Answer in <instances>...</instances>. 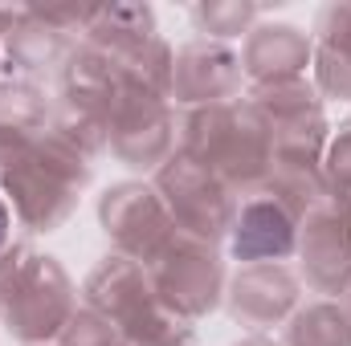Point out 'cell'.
Returning <instances> with one entry per match:
<instances>
[{
  "label": "cell",
  "mask_w": 351,
  "mask_h": 346,
  "mask_svg": "<svg viewBox=\"0 0 351 346\" xmlns=\"http://www.w3.org/2000/svg\"><path fill=\"white\" fill-rule=\"evenodd\" d=\"M4 237H8V208L0 204V245H4Z\"/></svg>",
  "instance_id": "1"
}]
</instances>
